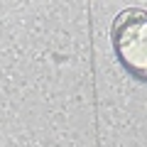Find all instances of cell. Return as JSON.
Returning <instances> with one entry per match:
<instances>
[{
  "label": "cell",
  "instance_id": "6da1fadb",
  "mask_svg": "<svg viewBox=\"0 0 147 147\" xmlns=\"http://www.w3.org/2000/svg\"><path fill=\"white\" fill-rule=\"evenodd\" d=\"M113 47L123 66L137 76L147 79V12L125 10L113 22Z\"/></svg>",
  "mask_w": 147,
  "mask_h": 147
}]
</instances>
